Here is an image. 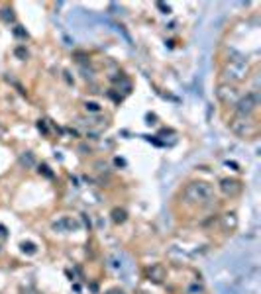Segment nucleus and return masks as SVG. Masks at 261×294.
Here are the masks:
<instances>
[{"label": "nucleus", "instance_id": "obj_1", "mask_svg": "<svg viewBox=\"0 0 261 294\" xmlns=\"http://www.w3.org/2000/svg\"><path fill=\"white\" fill-rule=\"evenodd\" d=\"M214 189L204 181H193L183 191V202L193 208H206L214 202Z\"/></svg>", "mask_w": 261, "mask_h": 294}, {"label": "nucleus", "instance_id": "obj_13", "mask_svg": "<svg viewBox=\"0 0 261 294\" xmlns=\"http://www.w3.org/2000/svg\"><path fill=\"white\" fill-rule=\"evenodd\" d=\"M20 249H22L24 253H28V255H35V253H37V245H35L33 241H22V243H20Z\"/></svg>", "mask_w": 261, "mask_h": 294}, {"label": "nucleus", "instance_id": "obj_14", "mask_svg": "<svg viewBox=\"0 0 261 294\" xmlns=\"http://www.w3.org/2000/svg\"><path fill=\"white\" fill-rule=\"evenodd\" d=\"M85 110L98 114V112H100V104H98V102H85Z\"/></svg>", "mask_w": 261, "mask_h": 294}, {"label": "nucleus", "instance_id": "obj_20", "mask_svg": "<svg viewBox=\"0 0 261 294\" xmlns=\"http://www.w3.org/2000/svg\"><path fill=\"white\" fill-rule=\"evenodd\" d=\"M104 294H126L122 289H110V291H106Z\"/></svg>", "mask_w": 261, "mask_h": 294}, {"label": "nucleus", "instance_id": "obj_5", "mask_svg": "<svg viewBox=\"0 0 261 294\" xmlns=\"http://www.w3.org/2000/svg\"><path fill=\"white\" fill-rule=\"evenodd\" d=\"M232 131L238 133L240 137H252V135L258 133V126L254 122H248L246 118H242V120H234L232 122Z\"/></svg>", "mask_w": 261, "mask_h": 294}, {"label": "nucleus", "instance_id": "obj_19", "mask_svg": "<svg viewBox=\"0 0 261 294\" xmlns=\"http://www.w3.org/2000/svg\"><path fill=\"white\" fill-rule=\"evenodd\" d=\"M14 33H16V35H18V37H28V33L24 32V30H20V26H18V28H16V30H14Z\"/></svg>", "mask_w": 261, "mask_h": 294}, {"label": "nucleus", "instance_id": "obj_18", "mask_svg": "<svg viewBox=\"0 0 261 294\" xmlns=\"http://www.w3.org/2000/svg\"><path fill=\"white\" fill-rule=\"evenodd\" d=\"M16 55L22 57V59H26V57H28V51H26L24 47H18V49H16Z\"/></svg>", "mask_w": 261, "mask_h": 294}, {"label": "nucleus", "instance_id": "obj_3", "mask_svg": "<svg viewBox=\"0 0 261 294\" xmlns=\"http://www.w3.org/2000/svg\"><path fill=\"white\" fill-rule=\"evenodd\" d=\"M246 75H248V63L244 61L242 55H238V59H230L228 67H226V77L228 79L240 83V81L246 79Z\"/></svg>", "mask_w": 261, "mask_h": 294}, {"label": "nucleus", "instance_id": "obj_17", "mask_svg": "<svg viewBox=\"0 0 261 294\" xmlns=\"http://www.w3.org/2000/svg\"><path fill=\"white\" fill-rule=\"evenodd\" d=\"M202 293V287L200 285H193V287H189V294H200Z\"/></svg>", "mask_w": 261, "mask_h": 294}, {"label": "nucleus", "instance_id": "obj_4", "mask_svg": "<svg viewBox=\"0 0 261 294\" xmlns=\"http://www.w3.org/2000/svg\"><path fill=\"white\" fill-rule=\"evenodd\" d=\"M51 229L57 231V233H73V231H79L81 229V222L77 218L65 216V218H59L57 222H53Z\"/></svg>", "mask_w": 261, "mask_h": 294}, {"label": "nucleus", "instance_id": "obj_16", "mask_svg": "<svg viewBox=\"0 0 261 294\" xmlns=\"http://www.w3.org/2000/svg\"><path fill=\"white\" fill-rule=\"evenodd\" d=\"M20 294H41L37 289H33V287H26V289H22Z\"/></svg>", "mask_w": 261, "mask_h": 294}, {"label": "nucleus", "instance_id": "obj_21", "mask_svg": "<svg viewBox=\"0 0 261 294\" xmlns=\"http://www.w3.org/2000/svg\"><path fill=\"white\" fill-rule=\"evenodd\" d=\"M0 237H6V228L4 226H0Z\"/></svg>", "mask_w": 261, "mask_h": 294}, {"label": "nucleus", "instance_id": "obj_2", "mask_svg": "<svg viewBox=\"0 0 261 294\" xmlns=\"http://www.w3.org/2000/svg\"><path fill=\"white\" fill-rule=\"evenodd\" d=\"M258 104H260L258 95L250 93V95H246V97L238 98V102L234 104V110H236L238 118H246V120H248V118L258 110Z\"/></svg>", "mask_w": 261, "mask_h": 294}, {"label": "nucleus", "instance_id": "obj_8", "mask_svg": "<svg viewBox=\"0 0 261 294\" xmlns=\"http://www.w3.org/2000/svg\"><path fill=\"white\" fill-rule=\"evenodd\" d=\"M145 279L149 283H155V285H161L165 279H167V269H165L161 263H155L151 267L145 269Z\"/></svg>", "mask_w": 261, "mask_h": 294}, {"label": "nucleus", "instance_id": "obj_6", "mask_svg": "<svg viewBox=\"0 0 261 294\" xmlns=\"http://www.w3.org/2000/svg\"><path fill=\"white\" fill-rule=\"evenodd\" d=\"M216 97L218 100L224 104V106H234L236 102H238V91H236V87H232V85H220L218 87V91H216Z\"/></svg>", "mask_w": 261, "mask_h": 294}, {"label": "nucleus", "instance_id": "obj_11", "mask_svg": "<svg viewBox=\"0 0 261 294\" xmlns=\"http://www.w3.org/2000/svg\"><path fill=\"white\" fill-rule=\"evenodd\" d=\"M126 218H128V212H126L124 208H114V210H112V222H114V224H124Z\"/></svg>", "mask_w": 261, "mask_h": 294}, {"label": "nucleus", "instance_id": "obj_12", "mask_svg": "<svg viewBox=\"0 0 261 294\" xmlns=\"http://www.w3.org/2000/svg\"><path fill=\"white\" fill-rule=\"evenodd\" d=\"M0 18H2V22L12 24V22L16 20V14H14V10H12V8H2V10H0Z\"/></svg>", "mask_w": 261, "mask_h": 294}, {"label": "nucleus", "instance_id": "obj_10", "mask_svg": "<svg viewBox=\"0 0 261 294\" xmlns=\"http://www.w3.org/2000/svg\"><path fill=\"white\" fill-rule=\"evenodd\" d=\"M20 165L24 167V169H33L35 167V157H33V153L32 151H24L22 155H20Z\"/></svg>", "mask_w": 261, "mask_h": 294}, {"label": "nucleus", "instance_id": "obj_7", "mask_svg": "<svg viewBox=\"0 0 261 294\" xmlns=\"http://www.w3.org/2000/svg\"><path fill=\"white\" fill-rule=\"evenodd\" d=\"M218 187H220V193H222L224 196H228V198L238 196L240 193H242V189H244V185H242L238 179H230V177L222 179Z\"/></svg>", "mask_w": 261, "mask_h": 294}, {"label": "nucleus", "instance_id": "obj_15", "mask_svg": "<svg viewBox=\"0 0 261 294\" xmlns=\"http://www.w3.org/2000/svg\"><path fill=\"white\" fill-rule=\"evenodd\" d=\"M41 173H43L47 179H51V177H53V173L49 171V167H47V165H41V167H39V175H41Z\"/></svg>", "mask_w": 261, "mask_h": 294}, {"label": "nucleus", "instance_id": "obj_9", "mask_svg": "<svg viewBox=\"0 0 261 294\" xmlns=\"http://www.w3.org/2000/svg\"><path fill=\"white\" fill-rule=\"evenodd\" d=\"M220 226L224 231H234L238 228V216L234 212H226L222 218H220Z\"/></svg>", "mask_w": 261, "mask_h": 294}]
</instances>
